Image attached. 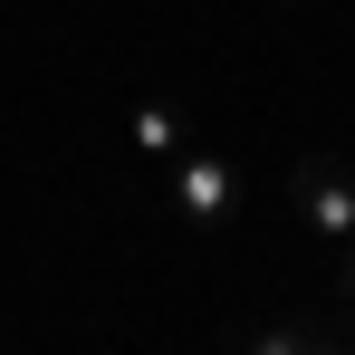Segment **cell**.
I'll return each instance as SVG.
<instances>
[{"label":"cell","mask_w":355,"mask_h":355,"mask_svg":"<svg viewBox=\"0 0 355 355\" xmlns=\"http://www.w3.org/2000/svg\"><path fill=\"white\" fill-rule=\"evenodd\" d=\"M288 202H297V221L327 240H355V164L346 154H297L288 164Z\"/></svg>","instance_id":"cell-1"},{"label":"cell","mask_w":355,"mask_h":355,"mask_svg":"<svg viewBox=\"0 0 355 355\" xmlns=\"http://www.w3.org/2000/svg\"><path fill=\"white\" fill-rule=\"evenodd\" d=\"M173 211L192 221V231H221L240 211V164L221 154V144H182L173 154Z\"/></svg>","instance_id":"cell-2"},{"label":"cell","mask_w":355,"mask_h":355,"mask_svg":"<svg viewBox=\"0 0 355 355\" xmlns=\"http://www.w3.org/2000/svg\"><path fill=\"white\" fill-rule=\"evenodd\" d=\"M125 135H135V154H144V164H173L182 144H192L173 106H135V125H125Z\"/></svg>","instance_id":"cell-3"},{"label":"cell","mask_w":355,"mask_h":355,"mask_svg":"<svg viewBox=\"0 0 355 355\" xmlns=\"http://www.w3.org/2000/svg\"><path fill=\"white\" fill-rule=\"evenodd\" d=\"M307 346H346V327H250V355H307Z\"/></svg>","instance_id":"cell-4"},{"label":"cell","mask_w":355,"mask_h":355,"mask_svg":"<svg viewBox=\"0 0 355 355\" xmlns=\"http://www.w3.org/2000/svg\"><path fill=\"white\" fill-rule=\"evenodd\" d=\"M336 288L355 297V240H336Z\"/></svg>","instance_id":"cell-5"}]
</instances>
